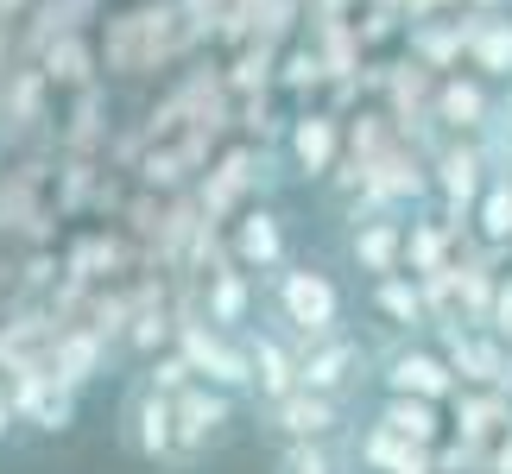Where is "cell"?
<instances>
[{
	"label": "cell",
	"mask_w": 512,
	"mask_h": 474,
	"mask_svg": "<svg viewBox=\"0 0 512 474\" xmlns=\"http://www.w3.org/2000/svg\"><path fill=\"white\" fill-rule=\"evenodd\" d=\"M260 310H266V323L279 335H291V342H317V335L348 329V291L323 260H285L260 285Z\"/></svg>",
	"instance_id": "1"
},
{
	"label": "cell",
	"mask_w": 512,
	"mask_h": 474,
	"mask_svg": "<svg viewBox=\"0 0 512 474\" xmlns=\"http://www.w3.org/2000/svg\"><path fill=\"white\" fill-rule=\"evenodd\" d=\"M373 380H380V392H392V399H437V405H449L462 392L456 367L443 361V348L430 342V335L386 342L380 354H373Z\"/></svg>",
	"instance_id": "2"
},
{
	"label": "cell",
	"mask_w": 512,
	"mask_h": 474,
	"mask_svg": "<svg viewBox=\"0 0 512 474\" xmlns=\"http://www.w3.org/2000/svg\"><path fill=\"white\" fill-rule=\"evenodd\" d=\"M298 380L310 392H329V399L348 405V399H361L367 380H373V348L354 329L317 335V342H298Z\"/></svg>",
	"instance_id": "3"
},
{
	"label": "cell",
	"mask_w": 512,
	"mask_h": 474,
	"mask_svg": "<svg viewBox=\"0 0 512 474\" xmlns=\"http://www.w3.org/2000/svg\"><path fill=\"white\" fill-rule=\"evenodd\" d=\"M171 411H177V468H196L209 449H222L234 437V424H241V399L222 392V386H203V380L177 392Z\"/></svg>",
	"instance_id": "4"
},
{
	"label": "cell",
	"mask_w": 512,
	"mask_h": 474,
	"mask_svg": "<svg viewBox=\"0 0 512 474\" xmlns=\"http://www.w3.org/2000/svg\"><path fill=\"white\" fill-rule=\"evenodd\" d=\"M487 184H494V165H487V152L475 140H443L430 152V196H437V209L456 228L475 222V203Z\"/></svg>",
	"instance_id": "5"
},
{
	"label": "cell",
	"mask_w": 512,
	"mask_h": 474,
	"mask_svg": "<svg viewBox=\"0 0 512 474\" xmlns=\"http://www.w3.org/2000/svg\"><path fill=\"white\" fill-rule=\"evenodd\" d=\"M260 411V430L279 443H348V405L329 399V392H285L279 405H253Z\"/></svg>",
	"instance_id": "6"
},
{
	"label": "cell",
	"mask_w": 512,
	"mask_h": 474,
	"mask_svg": "<svg viewBox=\"0 0 512 474\" xmlns=\"http://www.w3.org/2000/svg\"><path fill=\"white\" fill-rule=\"evenodd\" d=\"M342 152H348V121L336 108H304L285 121V165L298 184H329Z\"/></svg>",
	"instance_id": "7"
},
{
	"label": "cell",
	"mask_w": 512,
	"mask_h": 474,
	"mask_svg": "<svg viewBox=\"0 0 512 474\" xmlns=\"http://www.w3.org/2000/svg\"><path fill=\"white\" fill-rule=\"evenodd\" d=\"M121 443L152 468H177V411L146 380H133L127 399H121Z\"/></svg>",
	"instance_id": "8"
},
{
	"label": "cell",
	"mask_w": 512,
	"mask_h": 474,
	"mask_svg": "<svg viewBox=\"0 0 512 474\" xmlns=\"http://www.w3.org/2000/svg\"><path fill=\"white\" fill-rule=\"evenodd\" d=\"M430 342L443 348V361L456 367V380L462 386H487V392H506L512 399V342H500V335H487V329H437Z\"/></svg>",
	"instance_id": "9"
},
{
	"label": "cell",
	"mask_w": 512,
	"mask_h": 474,
	"mask_svg": "<svg viewBox=\"0 0 512 474\" xmlns=\"http://www.w3.org/2000/svg\"><path fill=\"white\" fill-rule=\"evenodd\" d=\"M228 260L241 272H260V279H272L285 260H291V234H285V215L272 203H247L241 215H234L228 228Z\"/></svg>",
	"instance_id": "10"
},
{
	"label": "cell",
	"mask_w": 512,
	"mask_h": 474,
	"mask_svg": "<svg viewBox=\"0 0 512 474\" xmlns=\"http://www.w3.org/2000/svg\"><path fill=\"white\" fill-rule=\"evenodd\" d=\"M405 222H411V215H354V222H348L342 253H348V266L361 272L367 285L405 272Z\"/></svg>",
	"instance_id": "11"
},
{
	"label": "cell",
	"mask_w": 512,
	"mask_h": 474,
	"mask_svg": "<svg viewBox=\"0 0 512 474\" xmlns=\"http://www.w3.org/2000/svg\"><path fill=\"white\" fill-rule=\"evenodd\" d=\"M247 367H253V405H279L285 392H298V342L279 335L272 323H253L247 335Z\"/></svg>",
	"instance_id": "12"
},
{
	"label": "cell",
	"mask_w": 512,
	"mask_h": 474,
	"mask_svg": "<svg viewBox=\"0 0 512 474\" xmlns=\"http://www.w3.org/2000/svg\"><path fill=\"white\" fill-rule=\"evenodd\" d=\"M203 323L228 329V335H247L253 323H260V279L241 272L234 260L209 266L203 272Z\"/></svg>",
	"instance_id": "13"
},
{
	"label": "cell",
	"mask_w": 512,
	"mask_h": 474,
	"mask_svg": "<svg viewBox=\"0 0 512 474\" xmlns=\"http://www.w3.org/2000/svg\"><path fill=\"white\" fill-rule=\"evenodd\" d=\"M494 108H500V95H494V83H481V76H443L437 102H430L443 140H481V127L494 121Z\"/></svg>",
	"instance_id": "14"
},
{
	"label": "cell",
	"mask_w": 512,
	"mask_h": 474,
	"mask_svg": "<svg viewBox=\"0 0 512 474\" xmlns=\"http://www.w3.org/2000/svg\"><path fill=\"white\" fill-rule=\"evenodd\" d=\"M367 316L380 323L392 342H411V335H430V310H424V291L411 272H392V279H373L367 285Z\"/></svg>",
	"instance_id": "15"
},
{
	"label": "cell",
	"mask_w": 512,
	"mask_h": 474,
	"mask_svg": "<svg viewBox=\"0 0 512 474\" xmlns=\"http://www.w3.org/2000/svg\"><path fill=\"white\" fill-rule=\"evenodd\" d=\"M45 367L70 392H89L95 380H102V367H108V342L95 329H83V323H57V335L45 342Z\"/></svg>",
	"instance_id": "16"
},
{
	"label": "cell",
	"mask_w": 512,
	"mask_h": 474,
	"mask_svg": "<svg viewBox=\"0 0 512 474\" xmlns=\"http://www.w3.org/2000/svg\"><path fill=\"white\" fill-rule=\"evenodd\" d=\"M348 456H354V468H361V474H418V468L430 462V449L392 437L386 424L367 418L361 430H348Z\"/></svg>",
	"instance_id": "17"
},
{
	"label": "cell",
	"mask_w": 512,
	"mask_h": 474,
	"mask_svg": "<svg viewBox=\"0 0 512 474\" xmlns=\"http://www.w3.org/2000/svg\"><path fill=\"white\" fill-rule=\"evenodd\" d=\"M449 430L456 437H468V443H494V437H506L512 430V399L506 392H487V386H462L456 399H449Z\"/></svg>",
	"instance_id": "18"
},
{
	"label": "cell",
	"mask_w": 512,
	"mask_h": 474,
	"mask_svg": "<svg viewBox=\"0 0 512 474\" xmlns=\"http://www.w3.org/2000/svg\"><path fill=\"white\" fill-rule=\"evenodd\" d=\"M462 57H468V19L462 13H443V19L411 26V64H424L430 76H456Z\"/></svg>",
	"instance_id": "19"
},
{
	"label": "cell",
	"mask_w": 512,
	"mask_h": 474,
	"mask_svg": "<svg viewBox=\"0 0 512 474\" xmlns=\"http://www.w3.org/2000/svg\"><path fill=\"white\" fill-rule=\"evenodd\" d=\"M373 424H386L392 437H405V443H418V449H437V443L449 437L437 399H392V392H380V405H373Z\"/></svg>",
	"instance_id": "20"
},
{
	"label": "cell",
	"mask_w": 512,
	"mask_h": 474,
	"mask_svg": "<svg viewBox=\"0 0 512 474\" xmlns=\"http://www.w3.org/2000/svg\"><path fill=\"white\" fill-rule=\"evenodd\" d=\"M468 70L481 83H512V19L468 13Z\"/></svg>",
	"instance_id": "21"
},
{
	"label": "cell",
	"mask_w": 512,
	"mask_h": 474,
	"mask_svg": "<svg viewBox=\"0 0 512 474\" xmlns=\"http://www.w3.org/2000/svg\"><path fill=\"white\" fill-rule=\"evenodd\" d=\"M121 266H127V241L121 234H89V241H76L70 247V285H95V279H121Z\"/></svg>",
	"instance_id": "22"
},
{
	"label": "cell",
	"mask_w": 512,
	"mask_h": 474,
	"mask_svg": "<svg viewBox=\"0 0 512 474\" xmlns=\"http://www.w3.org/2000/svg\"><path fill=\"white\" fill-rule=\"evenodd\" d=\"M475 241L512 253V177H494L475 203Z\"/></svg>",
	"instance_id": "23"
},
{
	"label": "cell",
	"mask_w": 512,
	"mask_h": 474,
	"mask_svg": "<svg viewBox=\"0 0 512 474\" xmlns=\"http://www.w3.org/2000/svg\"><path fill=\"white\" fill-rule=\"evenodd\" d=\"M279 474H354L348 443H279Z\"/></svg>",
	"instance_id": "24"
},
{
	"label": "cell",
	"mask_w": 512,
	"mask_h": 474,
	"mask_svg": "<svg viewBox=\"0 0 512 474\" xmlns=\"http://www.w3.org/2000/svg\"><path fill=\"white\" fill-rule=\"evenodd\" d=\"M133 380H146L152 392H165V399H177L184 386H196V367H190L177 348H165V354H152V361H140V373H133Z\"/></svg>",
	"instance_id": "25"
},
{
	"label": "cell",
	"mask_w": 512,
	"mask_h": 474,
	"mask_svg": "<svg viewBox=\"0 0 512 474\" xmlns=\"http://www.w3.org/2000/svg\"><path fill=\"white\" fill-rule=\"evenodd\" d=\"M475 146L487 152L494 177H512V102H500V108H494V121L481 127V140H475Z\"/></svg>",
	"instance_id": "26"
},
{
	"label": "cell",
	"mask_w": 512,
	"mask_h": 474,
	"mask_svg": "<svg viewBox=\"0 0 512 474\" xmlns=\"http://www.w3.org/2000/svg\"><path fill=\"white\" fill-rule=\"evenodd\" d=\"M279 83H285L291 95H310V89H323V83H329V64L317 57V45H298V51H291V57H285V76H279Z\"/></svg>",
	"instance_id": "27"
},
{
	"label": "cell",
	"mask_w": 512,
	"mask_h": 474,
	"mask_svg": "<svg viewBox=\"0 0 512 474\" xmlns=\"http://www.w3.org/2000/svg\"><path fill=\"white\" fill-rule=\"evenodd\" d=\"M184 177H190V158L177 152V146L152 152L146 165H140V184H146V190H177V184H184Z\"/></svg>",
	"instance_id": "28"
},
{
	"label": "cell",
	"mask_w": 512,
	"mask_h": 474,
	"mask_svg": "<svg viewBox=\"0 0 512 474\" xmlns=\"http://www.w3.org/2000/svg\"><path fill=\"white\" fill-rule=\"evenodd\" d=\"M45 76H51V83H89V51L76 45V38L51 45V51H45Z\"/></svg>",
	"instance_id": "29"
},
{
	"label": "cell",
	"mask_w": 512,
	"mask_h": 474,
	"mask_svg": "<svg viewBox=\"0 0 512 474\" xmlns=\"http://www.w3.org/2000/svg\"><path fill=\"white\" fill-rule=\"evenodd\" d=\"M487 335H500V342H512V272L500 279L494 291V310H487Z\"/></svg>",
	"instance_id": "30"
},
{
	"label": "cell",
	"mask_w": 512,
	"mask_h": 474,
	"mask_svg": "<svg viewBox=\"0 0 512 474\" xmlns=\"http://www.w3.org/2000/svg\"><path fill=\"white\" fill-rule=\"evenodd\" d=\"M481 474H512V430L506 437H494V449H487V468Z\"/></svg>",
	"instance_id": "31"
},
{
	"label": "cell",
	"mask_w": 512,
	"mask_h": 474,
	"mask_svg": "<svg viewBox=\"0 0 512 474\" xmlns=\"http://www.w3.org/2000/svg\"><path fill=\"white\" fill-rule=\"evenodd\" d=\"M13 430H19V411H13V392H7V386H0V443H7V437H13Z\"/></svg>",
	"instance_id": "32"
},
{
	"label": "cell",
	"mask_w": 512,
	"mask_h": 474,
	"mask_svg": "<svg viewBox=\"0 0 512 474\" xmlns=\"http://www.w3.org/2000/svg\"><path fill=\"white\" fill-rule=\"evenodd\" d=\"M512 0H468V13H506Z\"/></svg>",
	"instance_id": "33"
},
{
	"label": "cell",
	"mask_w": 512,
	"mask_h": 474,
	"mask_svg": "<svg viewBox=\"0 0 512 474\" xmlns=\"http://www.w3.org/2000/svg\"><path fill=\"white\" fill-rule=\"evenodd\" d=\"M373 7H392V13H405V7H411V0H373Z\"/></svg>",
	"instance_id": "34"
},
{
	"label": "cell",
	"mask_w": 512,
	"mask_h": 474,
	"mask_svg": "<svg viewBox=\"0 0 512 474\" xmlns=\"http://www.w3.org/2000/svg\"><path fill=\"white\" fill-rule=\"evenodd\" d=\"M418 474H443V468H437V462H424V468H418Z\"/></svg>",
	"instance_id": "35"
},
{
	"label": "cell",
	"mask_w": 512,
	"mask_h": 474,
	"mask_svg": "<svg viewBox=\"0 0 512 474\" xmlns=\"http://www.w3.org/2000/svg\"><path fill=\"white\" fill-rule=\"evenodd\" d=\"M506 102H512V95H506Z\"/></svg>",
	"instance_id": "36"
}]
</instances>
